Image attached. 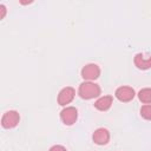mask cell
Returning a JSON list of instances; mask_svg holds the SVG:
<instances>
[{"instance_id":"6da1fadb","label":"cell","mask_w":151,"mask_h":151,"mask_svg":"<svg viewBox=\"0 0 151 151\" xmlns=\"http://www.w3.org/2000/svg\"><path fill=\"white\" fill-rule=\"evenodd\" d=\"M100 92H101L100 86L92 81H84L79 85V88H78V94L83 99H92V98L99 97Z\"/></svg>"},{"instance_id":"7a4b0ae2","label":"cell","mask_w":151,"mask_h":151,"mask_svg":"<svg viewBox=\"0 0 151 151\" xmlns=\"http://www.w3.org/2000/svg\"><path fill=\"white\" fill-rule=\"evenodd\" d=\"M20 122V114L19 112L14 110H9L4 113L1 118V126L4 129H13Z\"/></svg>"},{"instance_id":"3957f363","label":"cell","mask_w":151,"mask_h":151,"mask_svg":"<svg viewBox=\"0 0 151 151\" xmlns=\"http://www.w3.org/2000/svg\"><path fill=\"white\" fill-rule=\"evenodd\" d=\"M100 76V68L97 64H87L81 68V77L85 79V81H92L99 78Z\"/></svg>"},{"instance_id":"277c9868","label":"cell","mask_w":151,"mask_h":151,"mask_svg":"<svg viewBox=\"0 0 151 151\" xmlns=\"http://www.w3.org/2000/svg\"><path fill=\"white\" fill-rule=\"evenodd\" d=\"M60 118L65 125H73L78 118V110L74 106H66L61 110Z\"/></svg>"},{"instance_id":"5b68a950","label":"cell","mask_w":151,"mask_h":151,"mask_svg":"<svg viewBox=\"0 0 151 151\" xmlns=\"http://www.w3.org/2000/svg\"><path fill=\"white\" fill-rule=\"evenodd\" d=\"M114 96L119 101L127 103V101H131L134 98L136 93H134V90L130 86H120L116 90Z\"/></svg>"},{"instance_id":"8992f818","label":"cell","mask_w":151,"mask_h":151,"mask_svg":"<svg viewBox=\"0 0 151 151\" xmlns=\"http://www.w3.org/2000/svg\"><path fill=\"white\" fill-rule=\"evenodd\" d=\"M74 96H76L74 88L71 86H66L58 94V104L61 106H66L67 104H70L73 100Z\"/></svg>"},{"instance_id":"52a82bcc","label":"cell","mask_w":151,"mask_h":151,"mask_svg":"<svg viewBox=\"0 0 151 151\" xmlns=\"http://www.w3.org/2000/svg\"><path fill=\"white\" fill-rule=\"evenodd\" d=\"M92 140L97 145H105L110 140V132L104 127H99L93 132Z\"/></svg>"},{"instance_id":"ba28073f","label":"cell","mask_w":151,"mask_h":151,"mask_svg":"<svg viewBox=\"0 0 151 151\" xmlns=\"http://www.w3.org/2000/svg\"><path fill=\"white\" fill-rule=\"evenodd\" d=\"M133 63L139 70H149L151 67V55H145L143 53H138L133 58Z\"/></svg>"},{"instance_id":"9c48e42d","label":"cell","mask_w":151,"mask_h":151,"mask_svg":"<svg viewBox=\"0 0 151 151\" xmlns=\"http://www.w3.org/2000/svg\"><path fill=\"white\" fill-rule=\"evenodd\" d=\"M113 103V98L111 96H103L100 98H98L94 103V107L99 111H107Z\"/></svg>"},{"instance_id":"30bf717a","label":"cell","mask_w":151,"mask_h":151,"mask_svg":"<svg viewBox=\"0 0 151 151\" xmlns=\"http://www.w3.org/2000/svg\"><path fill=\"white\" fill-rule=\"evenodd\" d=\"M138 98L144 104H151V88L145 87L138 92Z\"/></svg>"},{"instance_id":"8fae6325","label":"cell","mask_w":151,"mask_h":151,"mask_svg":"<svg viewBox=\"0 0 151 151\" xmlns=\"http://www.w3.org/2000/svg\"><path fill=\"white\" fill-rule=\"evenodd\" d=\"M140 116L146 120H151V104H145L142 106Z\"/></svg>"},{"instance_id":"7c38bea8","label":"cell","mask_w":151,"mask_h":151,"mask_svg":"<svg viewBox=\"0 0 151 151\" xmlns=\"http://www.w3.org/2000/svg\"><path fill=\"white\" fill-rule=\"evenodd\" d=\"M48 151H67V150L63 145H53Z\"/></svg>"},{"instance_id":"4fadbf2b","label":"cell","mask_w":151,"mask_h":151,"mask_svg":"<svg viewBox=\"0 0 151 151\" xmlns=\"http://www.w3.org/2000/svg\"><path fill=\"white\" fill-rule=\"evenodd\" d=\"M0 11H1L0 18L4 19V18H5V14H6V7H5V5H0Z\"/></svg>"}]
</instances>
